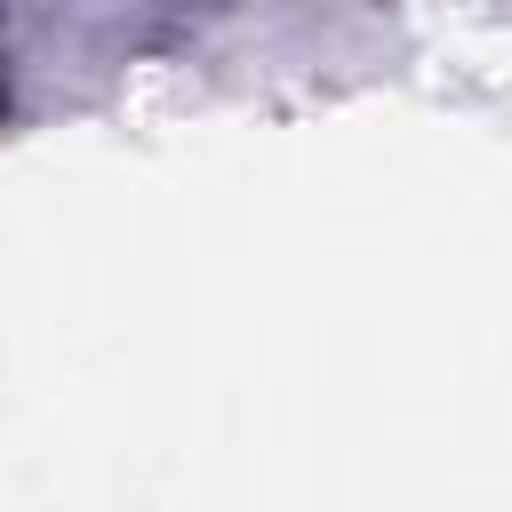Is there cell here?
<instances>
[{"label":"cell","mask_w":512,"mask_h":512,"mask_svg":"<svg viewBox=\"0 0 512 512\" xmlns=\"http://www.w3.org/2000/svg\"><path fill=\"white\" fill-rule=\"evenodd\" d=\"M0 104H8V96H0Z\"/></svg>","instance_id":"1"}]
</instances>
